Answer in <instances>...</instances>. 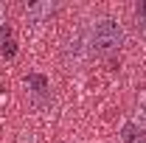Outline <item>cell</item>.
Masks as SVG:
<instances>
[{"mask_svg":"<svg viewBox=\"0 0 146 143\" xmlns=\"http://www.w3.org/2000/svg\"><path fill=\"white\" fill-rule=\"evenodd\" d=\"M118 140L121 143H146V129L135 118H127L118 126Z\"/></svg>","mask_w":146,"mask_h":143,"instance_id":"cell-2","label":"cell"},{"mask_svg":"<svg viewBox=\"0 0 146 143\" xmlns=\"http://www.w3.org/2000/svg\"><path fill=\"white\" fill-rule=\"evenodd\" d=\"M135 20H138V31H141V36L146 39V0L135 6Z\"/></svg>","mask_w":146,"mask_h":143,"instance_id":"cell-5","label":"cell"},{"mask_svg":"<svg viewBox=\"0 0 146 143\" xmlns=\"http://www.w3.org/2000/svg\"><path fill=\"white\" fill-rule=\"evenodd\" d=\"M132 118L146 129V90H141V95H138V101H135V112H132Z\"/></svg>","mask_w":146,"mask_h":143,"instance_id":"cell-4","label":"cell"},{"mask_svg":"<svg viewBox=\"0 0 146 143\" xmlns=\"http://www.w3.org/2000/svg\"><path fill=\"white\" fill-rule=\"evenodd\" d=\"M54 9H56L54 3H34L25 9V17H28V23H42L48 14H54Z\"/></svg>","mask_w":146,"mask_h":143,"instance_id":"cell-3","label":"cell"},{"mask_svg":"<svg viewBox=\"0 0 146 143\" xmlns=\"http://www.w3.org/2000/svg\"><path fill=\"white\" fill-rule=\"evenodd\" d=\"M87 48L96 54H115L127 42V25L118 17H96L87 25Z\"/></svg>","mask_w":146,"mask_h":143,"instance_id":"cell-1","label":"cell"},{"mask_svg":"<svg viewBox=\"0 0 146 143\" xmlns=\"http://www.w3.org/2000/svg\"><path fill=\"white\" fill-rule=\"evenodd\" d=\"M3 23H6V9H3V3H0V31H3Z\"/></svg>","mask_w":146,"mask_h":143,"instance_id":"cell-6","label":"cell"}]
</instances>
